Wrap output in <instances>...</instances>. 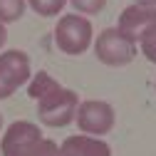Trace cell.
<instances>
[{"label":"cell","instance_id":"obj_1","mask_svg":"<svg viewBox=\"0 0 156 156\" xmlns=\"http://www.w3.org/2000/svg\"><path fill=\"white\" fill-rule=\"evenodd\" d=\"M94 42V27L89 23V17L84 15H62L55 25V45L60 52L77 57V55H84Z\"/></svg>","mask_w":156,"mask_h":156},{"label":"cell","instance_id":"obj_2","mask_svg":"<svg viewBox=\"0 0 156 156\" xmlns=\"http://www.w3.org/2000/svg\"><path fill=\"white\" fill-rule=\"evenodd\" d=\"M77 107H80V94L74 89L60 87V89H55L52 94L42 97V99L37 102V119L45 126L62 129V126L74 122Z\"/></svg>","mask_w":156,"mask_h":156},{"label":"cell","instance_id":"obj_3","mask_svg":"<svg viewBox=\"0 0 156 156\" xmlns=\"http://www.w3.org/2000/svg\"><path fill=\"white\" fill-rule=\"evenodd\" d=\"M136 52H139V45L134 40H129L126 35H122L116 27H107L99 35L94 37V55L97 60L107 67H124L131 65Z\"/></svg>","mask_w":156,"mask_h":156},{"label":"cell","instance_id":"obj_4","mask_svg":"<svg viewBox=\"0 0 156 156\" xmlns=\"http://www.w3.org/2000/svg\"><path fill=\"white\" fill-rule=\"evenodd\" d=\"M32 77L30 57L23 50L0 52V99L12 97L20 87H25Z\"/></svg>","mask_w":156,"mask_h":156},{"label":"cell","instance_id":"obj_5","mask_svg":"<svg viewBox=\"0 0 156 156\" xmlns=\"http://www.w3.org/2000/svg\"><path fill=\"white\" fill-rule=\"evenodd\" d=\"M74 122H77V126H80L82 134L99 139V136H104V134H109L114 129L116 114H114V107L109 102L87 99V102H80V107H77Z\"/></svg>","mask_w":156,"mask_h":156},{"label":"cell","instance_id":"obj_6","mask_svg":"<svg viewBox=\"0 0 156 156\" xmlns=\"http://www.w3.org/2000/svg\"><path fill=\"white\" fill-rule=\"evenodd\" d=\"M40 139H42V129L37 124L17 119L5 129L3 139H0V154L3 156H17L20 151H25L32 144H37Z\"/></svg>","mask_w":156,"mask_h":156},{"label":"cell","instance_id":"obj_7","mask_svg":"<svg viewBox=\"0 0 156 156\" xmlns=\"http://www.w3.org/2000/svg\"><path fill=\"white\" fill-rule=\"evenodd\" d=\"M156 15V8L151 5H141V3H134V5H126L122 12H119V20H116V30H119L122 35H126L129 40H134L136 45H139L144 30L151 25Z\"/></svg>","mask_w":156,"mask_h":156},{"label":"cell","instance_id":"obj_8","mask_svg":"<svg viewBox=\"0 0 156 156\" xmlns=\"http://www.w3.org/2000/svg\"><path fill=\"white\" fill-rule=\"evenodd\" d=\"M60 151H65L67 156H112V146L97 136H87V134H74L60 144Z\"/></svg>","mask_w":156,"mask_h":156},{"label":"cell","instance_id":"obj_9","mask_svg":"<svg viewBox=\"0 0 156 156\" xmlns=\"http://www.w3.org/2000/svg\"><path fill=\"white\" fill-rule=\"evenodd\" d=\"M60 87H62V84L57 82L52 74H47V72H37V74L30 77V82H27V97H30V99H35V102H40L42 97L52 94L55 89H60Z\"/></svg>","mask_w":156,"mask_h":156},{"label":"cell","instance_id":"obj_10","mask_svg":"<svg viewBox=\"0 0 156 156\" xmlns=\"http://www.w3.org/2000/svg\"><path fill=\"white\" fill-rule=\"evenodd\" d=\"M25 8H27V0H0V23L3 25L17 23L25 15Z\"/></svg>","mask_w":156,"mask_h":156},{"label":"cell","instance_id":"obj_11","mask_svg":"<svg viewBox=\"0 0 156 156\" xmlns=\"http://www.w3.org/2000/svg\"><path fill=\"white\" fill-rule=\"evenodd\" d=\"M27 5L40 17H55V15H60L65 10L67 0H27Z\"/></svg>","mask_w":156,"mask_h":156},{"label":"cell","instance_id":"obj_12","mask_svg":"<svg viewBox=\"0 0 156 156\" xmlns=\"http://www.w3.org/2000/svg\"><path fill=\"white\" fill-rule=\"evenodd\" d=\"M139 50H141V55L146 57L149 62L156 65V15H154L151 25H149V27L144 30V35H141V40H139Z\"/></svg>","mask_w":156,"mask_h":156},{"label":"cell","instance_id":"obj_13","mask_svg":"<svg viewBox=\"0 0 156 156\" xmlns=\"http://www.w3.org/2000/svg\"><path fill=\"white\" fill-rule=\"evenodd\" d=\"M57 149H60V144H55L52 139H45L42 136L37 144H32L30 149L20 151L17 156H57Z\"/></svg>","mask_w":156,"mask_h":156},{"label":"cell","instance_id":"obj_14","mask_svg":"<svg viewBox=\"0 0 156 156\" xmlns=\"http://www.w3.org/2000/svg\"><path fill=\"white\" fill-rule=\"evenodd\" d=\"M69 5L77 10V15H84V17H92V15H99L107 5V0H69Z\"/></svg>","mask_w":156,"mask_h":156},{"label":"cell","instance_id":"obj_15","mask_svg":"<svg viewBox=\"0 0 156 156\" xmlns=\"http://www.w3.org/2000/svg\"><path fill=\"white\" fill-rule=\"evenodd\" d=\"M5 42H8V27H5L3 23H0V50L5 47Z\"/></svg>","mask_w":156,"mask_h":156},{"label":"cell","instance_id":"obj_16","mask_svg":"<svg viewBox=\"0 0 156 156\" xmlns=\"http://www.w3.org/2000/svg\"><path fill=\"white\" fill-rule=\"evenodd\" d=\"M136 3H141V5H151V8H156V0H136Z\"/></svg>","mask_w":156,"mask_h":156},{"label":"cell","instance_id":"obj_17","mask_svg":"<svg viewBox=\"0 0 156 156\" xmlns=\"http://www.w3.org/2000/svg\"><path fill=\"white\" fill-rule=\"evenodd\" d=\"M57 156H67V154H65V151H60V149H57Z\"/></svg>","mask_w":156,"mask_h":156},{"label":"cell","instance_id":"obj_18","mask_svg":"<svg viewBox=\"0 0 156 156\" xmlns=\"http://www.w3.org/2000/svg\"><path fill=\"white\" fill-rule=\"evenodd\" d=\"M0 131H3V114H0Z\"/></svg>","mask_w":156,"mask_h":156}]
</instances>
